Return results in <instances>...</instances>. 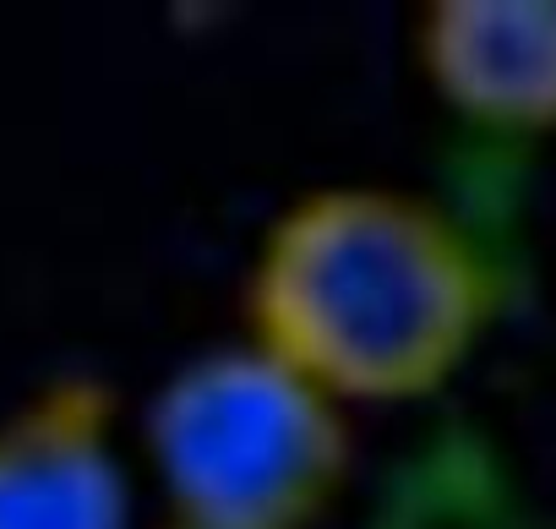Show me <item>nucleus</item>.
I'll return each instance as SVG.
<instances>
[{
	"instance_id": "obj_2",
	"label": "nucleus",
	"mask_w": 556,
	"mask_h": 529,
	"mask_svg": "<svg viewBox=\"0 0 556 529\" xmlns=\"http://www.w3.org/2000/svg\"><path fill=\"white\" fill-rule=\"evenodd\" d=\"M153 469L180 524L301 529L344 480V410L256 339L180 366L148 415Z\"/></svg>"
},
{
	"instance_id": "obj_1",
	"label": "nucleus",
	"mask_w": 556,
	"mask_h": 529,
	"mask_svg": "<svg viewBox=\"0 0 556 529\" xmlns=\"http://www.w3.org/2000/svg\"><path fill=\"white\" fill-rule=\"evenodd\" d=\"M491 312L496 274L480 240L447 207L382 186L301 197L251 274L256 344L339 410L437 393Z\"/></svg>"
},
{
	"instance_id": "obj_4",
	"label": "nucleus",
	"mask_w": 556,
	"mask_h": 529,
	"mask_svg": "<svg viewBox=\"0 0 556 529\" xmlns=\"http://www.w3.org/2000/svg\"><path fill=\"white\" fill-rule=\"evenodd\" d=\"M420 66L480 131H556V0H442L420 28Z\"/></svg>"
},
{
	"instance_id": "obj_5",
	"label": "nucleus",
	"mask_w": 556,
	"mask_h": 529,
	"mask_svg": "<svg viewBox=\"0 0 556 529\" xmlns=\"http://www.w3.org/2000/svg\"><path fill=\"white\" fill-rule=\"evenodd\" d=\"M175 529H207V524H180V518H175Z\"/></svg>"
},
{
	"instance_id": "obj_3",
	"label": "nucleus",
	"mask_w": 556,
	"mask_h": 529,
	"mask_svg": "<svg viewBox=\"0 0 556 529\" xmlns=\"http://www.w3.org/2000/svg\"><path fill=\"white\" fill-rule=\"evenodd\" d=\"M0 529H131V475L93 382L0 420Z\"/></svg>"
}]
</instances>
